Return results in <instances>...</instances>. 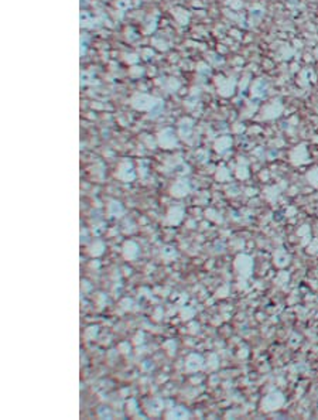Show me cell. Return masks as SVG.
<instances>
[{
    "instance_id": "obj_1",
    "label": "cell",
    "mask_w": 318,
    "mask_h": 420,
    "mask_svg": "<svg viewBox=\"0 0 318 420\" xmlns=\"http://www.w3.org/2000/svg\"><path fill=\"white\" fill-rule=\"evenodd\" d=\"M307 179H308L310 184H313L314 187H317L318 188V169H314L313 171H310V173L307 174Z\"/></svg>"
}]
</instances>
